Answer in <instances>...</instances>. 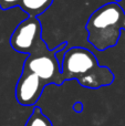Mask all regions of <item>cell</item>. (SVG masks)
I'll return each instance as SVG.
<instances>
[{
	"mask_svg": "<svg viewBox=\"0 0 125 126\" xmlns=\"http://www.w3.org/2000/svg\"><path fill=\"white\" fill-rule=\"evenodd\" d=\"M47 84L37 75L27 70H22L16 85V100L22 106H34Z\"/></svg>",
	"mask_w": 125,
	"mask_h": 126,
	"instance_id": "obj_4",
	"label": "cell"
},
{
	"mask_svg": "<svg viewBox=\"0 0 125 126\" xmlns=\"http://www.w3.org/2000/svg\"><path fill=\"white\" fill-rule=\"evenodd\" d=\"M73 110H74L77 113H81L83 111V105H82L81 102H77L74 105H73Z\"/></svg>",
	"mask_w": 125,
	"mask_h": 126,
	"instance_id": "obj_7",
	"label": "cell"
},
{
	"mask_svg": "<svg viewBox=\"0 0 125 126\" xmlns=\"http://www.w3.org/2000/svg\"><path fill=\"white\" fill-rule=\"evenodd\" d=\"M20 0H0V9L1 10H9L19 6Z\"/></svg>",
	"mask_w": 125,
	"mask_h": 126,
	"instance_id": "obj_6",
	"label": "cell"
},
{
	"mask_svg": "<svg viewBox=\"0 0 125 126\" xmlns=\"http://www.w3.org/2000/svg\"><path fill=\"white\" fill-rule=\"evenodd\" d=\"M117 1H120V0H115V2H117Z\"/></svg>",
	"mask_w": 125,
	"mask_h": 126,
	"instance_id": "obj_8",
	"label": "cell"
},
{
	"mask_svg": "<svg viewBox=\"0 0 125 126\" xmlns=\"http://www.w3.org/2000/svg\"><path fill=\"white\" fill-rule=\"evenodd\" d=\"M42 27L35 17H27L13 30L10 46L19 53H27L22 70L37 74L47 85H62L65 81L61 73V65L57 53L65 50L68 42H62L53 50L48 48L41 37Z\"/></svg>",
	"mask_w": 125,
	"mask_h": 126,
	"instance_id": "obj_1",
	"label": "cell"
},
{
	"mask_svg": "<svg viewBox=\"0 0 125 126\" xmlns=\"http://www.w3.org/2000/svg\"><path fill=\"white\" fill-rule=\"evenodd\" d=\"M85 29L89 42L103 52L119 42L121 30H125V11L115 1L103 4L90 16Z\"/></svg>",
	"mask_w": 125,
	"mask_h": 126,
	"instance_id": "obj_3",
	"label": "cell"
},
{
	"mask_svg": "<svg viewBox=\"0 0 125 126\" xmlns=\"http://www.w3.org/2000/svg\"><path fill=\"white\" fill-rule=\"evenodd\" d=\"M24 126H53V124L39 106H34Z\"/></svg>",
	"mask_w": 125,
	"mask_h": 126,
	"instance_id": "obj_5",
	"label": "cell"
},
{
	"mask_svg": "<svg viewBox=\"0 0 125 126\" xmlns=\"http://www.w3.org/2000/svg\"><path fill=\"white\" fill-rule=\"evenodd\" d=\"M61 73L64 81L75 80L86 89H100L114 82V74L108 66L100 65L92 51L81 47L64 50Z\"/></svg>",
	"mask_w": 125,
	"mask_h": 126,
	"instance_id": "obj_2",
	"label": "cell"
}]
</instances>
